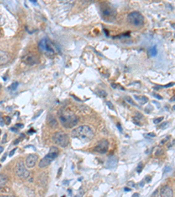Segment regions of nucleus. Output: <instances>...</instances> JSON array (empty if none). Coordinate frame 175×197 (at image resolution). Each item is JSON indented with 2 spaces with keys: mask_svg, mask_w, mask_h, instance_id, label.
<instances>
[{
  "mask_svg": "<svg viewBox=\"0 0 175 197\" xmlns=\"http://www.w3.org/2000/svg\"><path fill=\"white\" fill-rule=\"evenodd\" d=\"M72 137L78 139L83 142H88L93 139L95 133L93 130L88 125H82L72 131Z\"/></svg>",
  "mask_w": 175,
  "mask_h": 197,
  "instance_id": "f257e3e1",
  "label": "nucleus"
},
{
  "mask_svg": "<svg viewBox=\"0 0 175 197\" xmlns=\"http://www.w3.org/2000/svg\"><path fill=\"white\" fill-rule=\"evenodd\" d=\"M59 118L62 125L65 128H72L77 125L79 122V118L77 116L67 110L59 111Z\"/></svg>",
  "mask_w": 175,
  "mask_h": 197,
  "instance_id": "f03ea898",
  "label": "nucleus"
},
{
  "mask_svg": "<svg viewBox=\"0 0 175 197\" xmlns=\"http://www.w3.org/2000/svg\"><path fill=\"white\" fill-rule=\"evenodd\" d=\"M39 49L43 54L49 57H52L57 53V47L48 38H44L39 42Z\"/></svg>",
  "mask_w": 175,
  "mask_h": 197,
  "instance_id": "7ed1b4c3",
  "label": "nucleus"
},
{
  "mask_svg": "<svg viewBox=\"0 0 175 197\" xmlns=\"http://www.w3.org/2000/svg\"><path fill=\"white\" fill-rule=\"evenodd\" d=\"M58 154H59L58 148L55 146H52L51 149L48 152V153L42 159L41 161H40L39 166L41 168H45L46 166H48L58 157Z\"/></svg>",
  "mask_w": 175,
  "mask_h": 197,
  "instance_id": "20e7f679",
  "label": "nucleus"
},
{
  "mask_svg": "<svg viewBox=\"0 0 175 197\" xmlns=\"http://www.w3.org/2000/svg\"><path fill=\"white\" fill-rule=\"evenodd\" d=\"M101 13L103 16V19L107 21H111L115 19L117 16V11L114 9L111 5L108 4L101 5Z\"/></svg>",
  "mask_w": 175,
  "mask_h": 197,
  "instance_id": "39448f33",
  "label": "nucleus"
},
{
  "mask_svg": "<svg viewBox=\"0 0 175 197\" xmlns=\"http://www.w3.org/2000/svg\"><path fill=\"white\" fill-rule=\"evenodd\" d=\"M53 140L57 145L66 148L69 144V137L64 131H57L53 136Z\"/></svg>",
  "mask_w": 175,
  "mask_h": 197,
  "instance_id": "423d86ee",
  "label": "nucleus"
},
{
  "mask_svg": "<svg viewBox=\"0 0 175 197\" xmlns=\"http://www.w3.org/2000/svg\"><path fill=\"white\" fill-rule=\"evenodd\" d=\"M127 20L130 24L135 26H141L144 24V18L139 11H132L127 16Z\"/></svg>",
  "mask_w": 175,
  "mask_h": 197,
  "instance_id": "0eeeda50",
  "label": "nucleus"
},
{
  "mask_svg": "<svg viewBox=\"0 0 175 197\" xmlns=\"http://www.w3.org/2000/svg\"><path fill=\"white\" fill-rule=\"evenodd\" d=\"M15 173L17 176L19 177L22 180H26L30 177V172L25 167V165L22 161L17 164L15 168Z\"/></svg>",
  "mask_w": 175,
  "mask_h": 197,
  "instance_id": "6e6552de",
  "label": "nucleus"
},
{
  "mask_svg": "<svg viewBox=\"0 0 175 197\" xmlns=\"http://www.w3.org/2000/svg\"><path fill=\"white\" fill-rule=\"evenodd\" d=\"M23 61L24 62L26 63V65H29V66H34V65H37L40 63V58L39 56L35 54H26L24 57H23Z\"/></svg>",
  "mask_w": 175,
  "mask_h": 197,
  "instance_id": "1a4fd4ad",
  "label": "nucleus"
},
{
  "mask_svg": "<svg viewBox=\"0 0 175 197\" xmlns=\"http://www.w3.org/2000/svg\"><path fill=\"white\" fill-rule=\"evenodd\" d=\"M95 152L99 153H106L109 150V141L107 139H103L98 143L96 146L94 148Z\"/></svg>",
  "mask_w": 175,
  "mask_h": 197,
  "instance_id": "9d476101",
  "label": "nucleus"
},
{
  "mask_svg": "<svg viewBox=\"0 0 175 197\" xmlns=\"http://www.w3.org/2000/svg\"><path fill=\"white\" fill-rule=\"evenodd\" d=\"M39 157L37 154H30L26 158V166L27 168H32L36 165Z\"/></svg>",
  "mask_w": 175,
  "mask_h": 197,
  "instance_id": "9b49d317",
  "label": "nucleus"
},
{
  "mask_svg": "<svg viewBox=\"0 0 175 197\" xmlns=\"http://www.w3.org/2000/svg\"><path fill=\"white\" fill-rule=\"evenodd\" d=\"M117 163H118V158L115 155L110 156L106 162V167L108 169H114V168L117 167Z\"/></svg>",
  "mask_w": 175,
  "mask_h": 197,
  "instance_id": "f8f14e48",
  "label": "nucleus"
},
{
  "mask_svg": "<svg viewBox=\"0 0 175 197\" xmlns=\"http://www.w3.org/2000/svg\"><path fill=\"white\" fill-rule=\"evenodd\" d=\"M11 61V55L5 51L0 50V66L6 65Z\"/></svg>",
  "mask_w": 175,
  "mask_h": 197,
  "instance_id": "ddd939ff",
  "label": "nucleus"
},
{
  "mask_svg": "<svg viewBox=\"0 0 175 197\" xmlns=\"http://www.w3.org/2000/svg\"><path fill=\"white\" fill-rule=\"evenodd\" d=\"M160 196L172 197L173 196V190L169 186H165L160 189Z\"/></svg>",
  "mask_w": 175,
  "mask_h": 197,
  "instance_id": "4468645a",
  "label": "nucleus"
},
{
  "mask_svg": "<svg viewBox=\"0 0 175 197\" xmlns=\"http://www.w3.org/2000/svg\"><path fill=\"white\" fill-rule=\"evenodd\" d=\"M143 120H144V117L141 114H139V113H137L133 117V121L136 125H141L142 123H143Z\"/></svg>",
  "mask_w": 175,
  "mask_h": 197,
  "instance_id": "2eb2a0df",
  "label": "nucleus"
},
{
  "mask_svg": "<svg viewBox=\"0 0 175 197\" xmlns=\"http://www.w3.org/2000/svg\"><path fill=\"white\" fill-rule=\"evenodd\" d=\"M47 124L51 127H56L57 126V121L56 119L53 118V116L52 115H48L47 117Z\"/></svg>",
  "mask_w": 175,
  "mask_h": 197,
  "instance_id": "dca6fc26",
  "label": "nucleus"
},
{
  "mask_svg": "<svg viewBox=\"0 0 175 197\" xmlns=\"http://www.w3.org/2000/svg\"><path fill=\"white\" fill-rule=\"evenodd\" d=\"M8 182V178L5 174L0 173V187H4Z\"/></svg>",
  "mask_w": 175,
  "mask_h": 197,
  "instance_id": "f3484780",
  "label": "nucleus"
},
{
  "mask_svg": "<svg viewBox=\"0 0 175 197\" xmlns=\"http://www.w3.org/2000/svg\"><path fill=\"white\" fill-rule=\"evenodd\" d=\"M135 99L137 100V101H139V103L141 104H146L147 102H148V99L147 97H145V96H135Z\"/></svg>",
  "mask_w": 175,
  "mask_h": 197,
  "instance_id": "a211bd4d",
  "label": "nucleus"
},
{
  "mask_svg": "<svg viewBox=\"0 0 175 197\" xmlns=\"http://www.w3.org/2000/svg\"><path fill=\"white\" fill-rule=\"evenodd\" d=\"M157 54H158L157 47H156V46H153L152 47H151V49H150V55L152 56V57H154V56L157 55Z\"/></svg>",
  "mask_w": 175,
  "mask_h": 197,
  "instance_id": "6ab92c4d",
  "label": "nucleus"
},
{
  "mask_svg": "<svg viewBox=\"0 0 175 197\" xmlns=\"http://www.w3.org/2000/svg\"><path fill=\"white\" fill-rule=\"evenodd\" d=\"M18 86H19V83L15 82V83H13L12 84H11V86L9 87V89H11V90H16V88H18Z\"/></svg>",
  "mask_w": 175,
  "mask_h": 197,
  "instance_id": "aec40b11",
  "label": "nucleus"
},
{
  "mask_svg": "<svg viewBox=\"0 0 175 197\" xmlns=\"http://www.w3.org/2000/svg\"><path fill=\"white\" fill-rule=\"evenodd\" d=\"M162 154H163V150L160 148H158V150L155 152V156H160Z\"/></svg>",
  "mask_w": 175,
  "mask_h": 197,
  "instance_id": "412c9836",
  "label": "nucleus"
},
{
  "mask_svg": "<svg viewBox=\"0 0 175 197\" xmlns=\"http://www.w3.org/2000/svg\"><path fill=\"white\" fill-rule=\"evenodd\" d=\"M5 18L0 14V26H3V25H5Z\"/></svg>",
  "mask_w": 175,
  "mask_h": 197,
  "instance_id": "4be33fe9",
  "label": "nucleus"
},
{
  "mask_svg": "<svg viewBox=\"0 0 175 197\" xmlns=\"http://www.w3.org/2000/svg\"><path fill=\"white\" fill-rule=\"evenodd\" d=\"M142 169H143V163H139V166L137 167V171H138V173H140L142 171Z\"/></svg>",
  "mask_w": 175,
  "mask_h": 197,
  "instance_id": "5701e85b",
  "label": "nucleus"
},
{
  "mask_svg": "<svg viewBox=\"0 0 175 197\" xmlns=\"http://www.w3.org/2000/svg\"><path fill=\"white\" fill-rule=\"evenodd\" d=\"M164 119V118L163 117H160V118H156V119H154V124H159V123H160L162 120Z\"/></svg>",
  "mask_w": 175,
  "mask_h": 197,
  "instance_id": "b1692460",
  "label": "nucleus"
},
{
  "mask_svg": "<svg viewBox=\"0 0 175 197\" xmlns=\"http://www.w3.org/2000/svg\"><path fill=\"white\" fill-rule=\"evenodd\" d=\"M125 100H126V101H127V102H128L129 104H131V105H133V106H136V104H135V103H134L133 101H132V100L130 99V97H126V98H125Z\"/></svg>",
  "mask_w": 175,
  "mask_h": 197,
  "instance_id": "393cba45",
  "label": "nucleus"
},
{
  "mask_svg": "<svg viewBox=\"0 0 175 197\" xmlns=\"http://www.w3.org/2000/svg\"><path fill=\"white\" fill-rule=\"evenodd\" d=\"M171 139V137H169V136H168V137H166L165 139H162V141L160 142V145H164L165 143H166V142L168 141V140H167V139Z\"/></svg>",
  "mask_w": 175,
  "mask_h": 197,
  "instance_id": "a878e982",
  "label": "nucleus"
},
{
  "mask_svg": "<svg viewBox=\"0 0 175 197\" xmlns=\"http://www.w3.org/2000/svg\"><path fill=\"white\" fill-rule=\"evenodd\" d=\"M107 105H108V107L109 109H112V110H115V108L113 107V104H111L110 102H107Z\"/></svg>",
  "mask_w": 175,
  "mask_h": 197,
  "instance_id": "bb28decb",
  "label": "nucleus"
},
{
  "mask_svg": "<svg viewBox=\"0 0 175 197\" xmlns=\"http://www.w3.org/2000/svg\"><path fill=\"white\" fill-rule=\"evenodd\" d=\"M11 118L10 117H5V124L6 125H10Z\"/></svg>",
  "mask_w": 175,
  "mask_h": 197,
  "instance_id": "cd10ccee",
  "label": "nucleus"
},
{
  "mask_svg": "<svg viewBox=\"0 0 175 197\" xmlns=\"http://www.w3.org/2000/svg\"><path fill=\"white\" fill-rule=\"evenodd\" d=\"M16 150H17V148H14L13 150L11 151L10 153H9V156H10V157H11V156L13 155V154H14V152H16Z\"/></svg>",
  "mask_w": 175,
  "mask_h": 197,
  "instance_id": "c85d7f7f",
  "label": "nucleus"
},
{
  "mask_svg": "<svg viewBox=\"0 0 175 197\" xmlns=\"http://www.w3.org/2000/svg\"><path fill=\"white\" fill-rule=\"evenodd\" d=\"M159 194H160V191L157 189V190H156V191H155V192L153 193L152 195V196H156V195H159Z\"/></svg>",
  "mask_w": 175,
  "mask_h": 197,
  "instance_id": "c756f323",
  "label": "nucleus"
},
{
  "mask_svg": "<svg viewBox=\"0 0 175 197\" xmlns=\"http://www.w3.org/2000/svg\"><path fill=\"white\" fill-rule=\"evenodd\" d=\"M60 1H61L62 3H65V4H66V3H70V2H72L73 0H60Z\"/></svg>",
  "mask_w": 175,
  "mask_h": 197,
  "instance_id": "7c9ffc66",
  "label": "nucleus"
},
{
  "mask_svg": "<svg viewBox=\"0 0 175 197\" xmlns=\"http://www.w3.org/2000/svg\"><path fill=\"white\" fill-rule=\"evenodd\" d=\"M15 126H16V128H18V129H19V128H22L24 125H23V124H17Z\"/></svg>",
  "mask_w": 175,
  "mask_h": 197,
  "instance_id": "2f4dec72",
  "label": "nucleus"
},
{
  "mask_svg": "<svg viewBox=\"0 0 175 197\" xmlns=\"http://www.w3.org/2000/svg\"><path fill=\"white\" fill-rule=\"evenodd\" d=\"M0 125H5V120L3 119V118H2L1 117H0Z\"/></svg>",
  "mask_w": 175,
  "mask_h": 197,
  "instance_id": "473e14b6",
  "label": "nucleus"
},
{
  "mask_svg": "<svg viewBox=\"0 0 175 197\" xmlns=\"http://www.w3.org/2000/svg\"><path fill=\"white\" fill-rule=\"evenodd\" d=\"M151 180H152V177L151 176H147L146 178H145V181H146V182H151Z\"/></svg>",
  "mask_w": 175,
  "mask_h": 197,
  "instance_id": "72a5a7b5",
  "label": "nucleus"
},
{
  "mask_svg": "<svg viewBox=\"0 0 175 197\" xmlns=\"http://www.w3.org/2000/svg\"><path fill=\"white\" fill-rule=\"evenodd\" d=\"M62 172V167H60V169H59V171H58V176H61Z\"/></svg>",
  "mask_w": 175,
  "mask_h": 197,
  "instance_id": "f704fd0d",
  "label": "nucleus"
},
{
  "mask_svg": "<svg viewBox=\"0 0 175 197\" xmlns=\"http://www.w3.org/2000/svg\"><path fill=\"white\" fill-rule=\"evenodd\" d=\"M154 96H156L157 98L160 99V100H161V99H163V98H162V96H160V95H157V94H154Z\"/></svg>",
  "mask_w": 175,
  "mask_h": 197,
  "instance_id": "c9c22d12",
  "label": "nucleus"
},
{
  "mask_svg": "<svg viewBox=\"0 0 175 197\" xmlns=\"http://www.w3.org/2000/svg\"><path fill=\"white\" fill-rule=\"evenodd\" d=\"M128 185H129V186H131V187H135V184L133 183V182H130L129 183H128Z\"/></svg>",
  "mask_w": 175,
  "mask_h": 197,
  "instance_id": "e433bc0d",
  "label": "nucleus"
},
{
  "mask_svg": "<svg viewBox=\"0 0 175 197\" xmlns=\"http://www.w3.org/2000/svg\"><path fill=\"white\" fill-rule=\"evenodd\" d=\"M19 141H20V139H16V141H14V145H17L18 143H19Z\"/></svg>",
  "mask_w": 175,
  "mask_h": 197,
  "instance_id": "4c0bfd02",
  "label": "nucleus"
},
{
  "mask_svg": "<svg viewBox=\"0 0 175 197\" xmlns=\"http://www.w3.org/2000/svg\"><path fill=\"white\" fill-rule=\"evenodd\" d=\"M11 131H16V132H18V128H11Z\"/></svg>",
  "mask_w": 175,
  "mask_h": 197,
  "instance_id": "58836bf2",
  "label": "nucleus"
},
{
  "mask_svg": "<svg viewBox=\"0 0 175 197\" xmlns=\"http://www.w3.org/2000/svg\"><path fill=\"white\" fill-rule=\"evenodd\" d=\"M6 137H7V136H6V134H5V138H3V141H2L3 143L6 142Z\"/></svg>",
  "mask_w": 175,
  "mask_h": 197,
  "instance_id": "ea45409f",
  "label": "nucleus"
},
{
  "mask_svg": "<svg viewBox=\"0 0 175 197\" xmlns=\"http://www.w3.org/2000/svg\"><path fill=\"white\" fill-rule=\"evenodd\" d=\"M124 190H125V191H126V192H128V191H130V190H131V189H130V187H125V188H124Z\"/></svg>",
  "mask_w": 175,
  "mask_h": 197,
  "instance_id": "a19ab883",
  "label": "nucleus"
},
{
  "mask_svg": "<svg viewBox=\"0 0 175 197\" xmlns=\"http://www.w3.org/2000/svg\"><path fill=\"white\" fill-rule=\"evenodd\" d=\"M5 159H6V154H5V155H4V157L2 158V160H1V161H2V162H4V161H5Z\"/></svg>",
  "mask_w": 175,
  "mask_h": 197,
  "instance_id": "79ce46f5",
  "label": "nucleus"
},
{
  "mask_svg": "<svg viewBox=\"0 0 175 197\" xmlns=\"http://www.w3.org/2000/svg\"><path fill=\"white\" fill-rule=\"evenodd\" d=\"M4 151V147H2V146H0V153Z\"/></svg>",
  "mask_w": 175,
  "mask_h": 197,
  "instance_id": "37998d69",
  "label": "nucleus"
},
{
  "mask_svg": "<svg viewBox=\"0 0 175 197\" xmlns=\"http://www.w3.org/2000/svg\"><path fill=\"white\" fill-rule=\"evenodd\" d=\"M139 194H138V193H136V194H133V195H132V196H139Z\"/></svg>",
  "mask_w": 175,
  "mask_h": 197,
  "instance_id": "c03bdc74",
  "label": "nucleus"
},
{
  "mask_svg": "<svg viewBox=\"0 0 175 197\" xmlns=\"http://www.w3.org/2000/svg\"><path fill=\"white\" fill-rule=\"evenodd\" d=\"M0 134H1V130H0Z\"/></svg>",
  "mask_w": 175,
  "mask_h": 197,
  "instance_id": "a18cd8bd",
  "label": "nucleus"
},
{
  "mask_svg": "<svg viewBox=\"0 0 175 197\" xmlns=\"http://www.w3.org/2000/svg\"><path fill=\"white\" fill-rule=\"evenodd\" d=\"M0 89H1V85H0Z\"/></svg>",
  "mask_w": 175,
  "mask_h": 197,
  "instance_id": "49530a36",
  "label": "nucleus"
}]
</instances>
